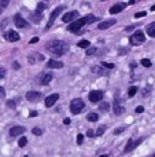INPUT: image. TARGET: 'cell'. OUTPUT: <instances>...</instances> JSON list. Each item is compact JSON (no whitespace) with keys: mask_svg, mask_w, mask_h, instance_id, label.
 Returning a JSON list of instances; mask_svg holds the SVG:
<instances>
[{"mask_svg":"<svg viewBox=\"0 0 155 157\" xmlns=\"http://www.w3.org/2000/svg\"><path fill=\"white\" fill-rule=\"evenodd\" d=\"M47 50H48L51 54L63 55L69 50V46L63 40H51L49 43H47Z\"/></svg>","mask_w":155,"mask_h":157,"instance_id":"cell-1","label":"cell"},{"mask_svg":"<svg viewBox=\"0 0 155 157\" xmlns=\"http://www.w3.org/2000/svg\"><path fill=\"white\" fill-rule=\"evenodd\" d=\"M96 19H98V18H96L95 15H87V17H84V18L76 19L74 22H71V24L69 25V30H70V32H78V30L81 29L84 25L92 24V22H95Z\"/></svg>","mask_w":155,"mask_h":157,"instance_id":"cell-2","label":"cell"},{"mask_svg":"<svg viewBox=\"0 0 155 157\" xmlns=\"http://www.w3.org/2000/svg\"><path fill=\"white\" fill-rule=\"evenodd\" d=\"M84 101L81 99V98H76V99H73L70 102V110L73 114H78L82 112V109H84Z\"/></svg>","mask_w":155,"mask_h":157,"instance_id":"cell-3","label":"cell"},{"mask_svg":"<svg viewBox=\"0 0 155 157\" xmlns=\"http://www.w3.org/2000/svg\"><path fill=\"white\" fill-rule=\"evenodd\" d=\"M144 40H146V36H144V33H143L142 30H136V32L132 35V37H131V43L135 44V46L144 43Z\"/></svg>","mask_w":155,"mask_h":157,"instance_id":"cell-4","label":"cell"},{"mask_svg":"<svg viewBox=\"0 0 155 157\" xmlns=\"http://www.w3.org/2000/svg\"><path fill=\"white\" fill-rule=\"evenodd\" d=\"M65 10V6H59V7H56L54 11L51 13V17H49V21H48V24H47V29H49V28L54 25V21H55V18H56L58 15H59L62 11Z\"/></svg>","mask_w":155,"mask_h":157,"instance_id":"cell-5","label":"cell"},{"mask_svg":"<svg viewBox=\"0 0 155 157\" xmlns=\"http://www.w3.org/2000/svg\"><path fill=\"white\" fill-rule=\"evenodd\" d=\"M41 98H43V94L38 91H29L26 94V99L29 101V102H37Z\"/></svg>","mask_w":155,"mask_h":157,"instance_id":"cell-6","label":"cell"},{"mask_svg":"<svg viewBox=\"0 0 155 157\" xmlns=\"http://www.w3.org/2000/svg\"><path fill=\"white\" fill-rule=\"evenodd\" d=\"M4 39L7 41H18L19 40V35L15 32V30H7V32L4 33Z\"/></svg>","mask_w":155,"mask_h":157,"instance_id":"cell-7","label":"cell"},{"mask_svg":"<svg viewBox=\"0 0 155 157\" xmlns=\"http://www.w3.org/2000/svg\"><path fill=\"white\" fill-rule=\"evenodd\" d=\"M103 98V91H91L89 92V101L92 103H96Z\"/></svg>","mask_w":155,"mask_h":157,"instance_id":"cell-8","label":"cell"},{"mask_svg":"<svg viewBox=\"0 0 155 157\" xmlns=\"http://www.w3.org/2000/svg\"><path fill=\"white\" fill-rule=\"evenodd\" d=\"M59 99V94H51V95H48V97L45 98V106L47 108H51V106H54V103L56 102V101Z\"/></svg>","mask_w":155,"mask_h":157,"instance_id":"cell-9","label":"cell"},{"mask_svg":"<svg viewBox=\"0 0 155 157\" xmlns=\"http://www.w3.org/2000/svg\"><path fill=\"white\" fill-rule=\"evenodd\" d=\"M77 17H78V11H69V13H66L65 15L62 17V21L63 22H71L73 19H76Z\"/></svg>","mask_w":155,"mask_h":157,"instance_id":"cell-10","label":"cell"},{"mask_svg":"<svg viewBox=\"0 0 155 157\" xmlns=\"http://www.w3.org/2000/svg\"><path fill=\"white\" fill-rule=\"evenodd\" d=\"M142 141H143L142 138H140V139H137V141H133V139H129V141H128V144H126V146H125V153L132 152V150H133L135 147H136L137 145H139Z\"/></svg>","mask_w":155,"mask_h":157,"instance_id":"cell-11","label":"cell"},{"mask_svg":"<svg viewBox=\"0 0 155 157\" xmlns=\"http://www.w3.org/2000/svg\"><path fill=\"white\" fill-rule=\"evenodd\" d=\"M14 22H15V25L18 28H29V24H27V22L25 21V19L22 18L19 14H16V15L14 17Z\"/></svg>","mask_w":155,"mask_h":157,"instance_id":"cell-12","label":"cell"},{"mask_svg":"<svg viewBox=\"0 0 155 157\" xmlns=\"http://www.w3.org/2000/svg\"><path fill=\"white\" fill-rule=\"evenodd\" d=\"M23 132H25V127H21V125H16V127H13V128L10 130V135L13 136V138H15V136L22 135Z\"/></svg>","mask_w":155,"mask_h":157,"instance_id":"cell-13","label":"cell"},{"mask_svg":"<svg viewBox=\"0 0 155 157\" xmlns=\"http://www.w3.org/2000/svg\"><path fill=\"white\" fill-rule=\"evenodd\" d=\"M114 24H115V19H110V21H103V22H100V24L98 25V29H100V30L109 29V28H110V26H113Z\"/></svg>","mask_w":155,"mask_h":157,"instance_id":"cell-14","label":"cell"},{"mask_svg":"<svg viewBox=\"0 0 155 157\" xmlns=\"http://www.w3.org/2000/svg\"><path fill=\"white\" fill-rule=\"evenodd\" d=\"M47 65H48V68H51V69H62L63 68V63L59 62V61H55V59H49Z\"/></svg>","mask_w":155,"mask_h":157,"instance_id":"cell-15","label":"cell"},{"mask_svg":"<svg viewBox=\"0 0 155 157\" xmlns=\"http://www.w3.org/2000/svg\"><path fill=\"white\" fill-rule=\"evenodd\" d=\"M113 110H114V113L117 114H121L124 112V109L121 108V105H120V101H118V98L115 97V99H114V105H113Z\"/></svg>","mask_w":155,"mask_h":157,"instance_id":"cell-16","label":"cell"},{"mask_svg":"<svg viewBox=\"0 0 155 157\" xmlns=\"http://www.w3.org/2000/svg\"><path fill=\"white\" fill-rule=\"evenodd\" d=\"M124 7H125V4H124V3L113 6V7L110 8V14H118V13H121V11L124 10Z\"/></svg>","mask_w":155,"mask_h":157,"instance_id":"cell-17","label":"cell"},{"mask_svg":"<svg viewBox=\"0 0 155 157\" xmlns=\"http://www.w3.org/2000/svg\"><path fill=\"white\" fill-rule=\"evenodd\" d=\"M92 72H93V73H96V75H100V76H103V75H107V71L103 68V66H93Z\"/></svg>","mask_w":155,"mask_h":157,"instance_id":"cell-18","label":"cell"},{"mask_svg":"<svg viewBox=\"0 0 155 157\" xmlns=\"http://www.w3.org/2000/svg\"><path fill=\"white\" fill-rule=\"evenodd\" d=\"M41 18H43V13H40V11H34V13L32 14V19L36 24H38V22L41 21Z\"/></svg>","mask_w":155,"mask_h":157,"instance_id":"cell-19","label":"cell"},{"mask_svg":"<svg viewBox=\"0 0 155 157\" xmlns=\"http://www.w3.org/2000/svg\"><path fill=\"white\" fill-rule=\"evenodd\" d=\"M52 78H54L52 73H45V75L43 76V78H41V84H43V86H47V84H48L49 81L52 80Z\"/></svg>","mask_w":155,"mask_h":157,"instance_id":"cell-20","label":"cell"},{"mask_svg":"<svg viewBox=\"0 0 155 157\" xmlns=\"http://www.w3.org/2000/svg\"><path fill=\"white\" fill-rule=\"evenodd\" d=\"M147 33L150 37H155V22H151L147 26Z\"/></svg>","mask_w":155,"mask_h":157,"instance_id":"cell-21","label":"cell"},{"mask_svg":"<svg viewBox=\"0 0 155 157\" xmlns=\"http://www.w3.org/2000/svg\"><path fill=\"white\" fill-rule=\"evenodd\" d=\"M87 119H88V121H91V123H95V121H98V119H99V114L98 113H89L87 116Z\"/></svg>","mask_w":155,"mask_h":157,"instance_id":"cell-22","label":"cell"},{"mask_svg":"<svg viewBox=\"0 0 155 157\" xmlns=\"http://www.w3.org/2000/svg\"><path fill=\"white\" fill-rule=\"evenodd\" d=\"M77 46H78L80 48H87L88 50V47H89V41H88V40H82V41H80Z\"/></svg>","mask_w":155,"mask_h":157,"instance_id":"cell-23","label":"cell"},{"mask_svg":"<svg viewBox=\"0 0 155 157\" xmlns=\"http://www.w3.org/2000/svg\"><path fill=\"white\" fill-rule=\"evenodd\" d=\"M26 144H27V139L25 138V136H22V138L18 141V146H19V147H23V146H26Z\"/></svg>","mask_w":155,"mask_h":157,"instance_id":"cell-24","label":"cell"},{"mask_svg":"<svg viewBox=\"0 0 155 157\" xmlns=\"http://www.w3.org/2000/svg\"><path fill=\"white\" fill-rule=\"evenodd\" d=\"M142 65L146 66V68H151V61L147 59V58H144V59H142Z\"/></svg>","mask_w":155,"mask_h":157,"instance_id":"cell-25","label":"cell"},{"mask_svg":"<svg viewBox=\"0 0 155 157\" xmlns=\"http://www.w3.org/2000/svg\"><path fill=\"white\" fill-rule=\"evenodd\" d=\"M109 109H110V105H109V103H106V102L100 103V110H102V112H107Z\"/></svg>","mask_w":155,"mask_h":157,"instance_id":"cell-26","label":"cell"},{"mask_svg":"<svg viewBox=\"0 0 155 157\" xmlns=\"http://www.w3.org/2000/svg\"><path fill=\"white\" fill-rule=\"evenodd\" d=\"M32 134H34V135H41V134H43V130H41V128H38V127H34L32 130Z\"/></svg>","mask_w":155,"mask_h":157,"instance_id":"cell-27","label":"cell"},{"mask_svg":"<svg viewBox=\"0 0 155 157\" xmlns=\"http://www.w3.org/2000/svg\"><path fill=\"white\" fill-rule=\"evenodd\" d=\"M106 131V127L104 125H100V127L98 128V131H96V135L98 136H100V135H103V132Z\"/></svg>","mask_w":155,"mask_h":157,"instance_id":"cell-28","label":"cell"},{"mask_svg":"<svg viewBox=\"0 0 155 157\" xmlns=\"http://www.w3.org/2000/svg\"><path fill=\"white\" fill-rule=\"evenodd\" d=\"M45 8H47L45 3H38L37 4V11H40V13H43V10H45Z\"/></svg>","mask_w":155,"mask_h":157,"instance_id":"cell-29","label":"cell"},{"mask_svg":"<svg viewBox=\"0 0 155 157\" xmlns=\"http://www.w3.org/2000/svg\"><path fill=\"white\" fill-rule=\"evenodd\" d=\"M136 92H137V87H131L129 91H128V94H129V97H133Z\"/></svg>","mask_w":155,"mask_h":157,"instance_id":"cell-30","label":"cell"},{"mask_svg":"<svg viewBox=\"0 0 155 157\" xmlns=\"http://www.w3.org/2000/svg\"><path fill=\"white\" fill-rule=\"evenodd\" d=\"M82 141H84V135H82V134H78V135H77V144L81 145Z\"/></svg>","mask_w":155,"mask_h":157,"instance_id":"cell-31","label":"cell"},{"mask_svg":"<svg viewBox=\"0 0 155 157\" xmlns=\"http://www.w3.org/2000/svg\"><path fill=\"white\" fill-rule=\"evenodd\" d=\"M142 17H146V11H139L135 14V18H142Z\"/></svg>","mask_w":155,"mask_h":157,"instance_id":"cell-32","label":"cell"},{"mask_svg":"<svg viewBox=\"0 0 155 157\" xmlns=\"http://www.w3.org/2000/svg\"><path fill=\"white\" fill-rule=\"evenodd\" d=\"M102 66H103V68H106V69H113V68H114V65H113V63H107V62H103V63H102Z\"/></svg>","mask_w":155,"mask_h":157,"instance_id":"cell-33","label":"cell"},{"mask_svg":"<svg viewBox=\"0 0 155 157\" xmlns=\"http://www.w3.org/2000/svg\"><path fill=\"white\" fill-rule=\"evenodd\" d=\"M95 51H96L95 47H91L89 50H87V55H92V54H95Z\"/></svg>","mask_w":155,"mask_h":157,"instance_id":"cell-34","label":"cell"},{"mask_svg":"<svg viewBox=\"0 0 155 157\" xmlns=\"http://www.w3.org/2000/svg\"><path fill=\"white\" fill-rule=\"evenodd\" d=\"M7 106L11 109H14L15 108V102H14V101H7Z\"/></svg>","mask_w":155,"mask_h":157,"instance_id":"cell-35","label":"cell"},{"mask_svg":"<svg viewBox=\"0 0 155 157\" xmlns=\"http://www.w3.org/2000/svg\"><path fill=\"white\" fill-rule=\"evenodd\" d=\"M5 76V69L4 68H0V78H3Z\"/></svg>","mask_w":155,"mask_h":157,"instance_id":"cell-36","label":"cell"},{"mask_svg":"<svg viewBox=\"0 0 155 157\" xmlns=\"http://www.w3.org/2000/svg\"><path fill=\"white\" fill-rule=\"evenodd\" d=\"M121 132H124V128H122V127H121V128H117V130L114 131L115 135H118V134H121Z\"/></svg>","mask_w":155,"mask_h":157,"instance_id":"cell-37","label":"cell"},{"mask_svg":"<svg viewBox=\"0 0 155 157\" xmlns=\"http://www.w3.org/2000/svg\"><path fill=\"white\" fill-rule=\"evenodd\" d=\"M142 112H144V108H143V106H139V108H136V113H142Z\"/></svg>","mask_w":155,"mask_h":157,"instance_id":"cell-38","label":"cell"},{"mask_svg":"<svg viewBox=\"0 0 155 157\" xmlns=\"http://www.w3.org/2000/svg\"><path fill=\"white\" fill-rule=\"evenodd\" d=\"M0 97H5V91L3 87H0Z\"/></svg>","mask_w":155,"mask_h":157,"instance_id":"cell-39","label":"cell"},{"mask_svg":"<svg viewBox=\"0 0 155 157\" xmlns=\"http://www.w3.org/2000/svg\"><path fill=\"white\" fill-rule=\"evenodd\" d=\"M38 41V37H33L32 40H30V44H33V43H37Z\"/></svg>","mask_w":155,"mask_h":157,"instance_id":"cell-40","label":"cell"},{"mask_svg":"<svg viewBox=\"0 0 155 157\" xmlns=\"http://www.w3.org/2000/svg\"><path fill=\"white\" fill-rule=\"evenodd\" d=\"M14 69H19V63L18 62H14Z\"/></svg>","mask_w":155,"mask_h":157,"instance_id":"cell-41","label":"cell"},{"mask_svg":"<svg viewBox=\"0 0 155 157\" xmlns=\"http://www.w3.org/2000/svg\"><path fill=\"white\" fill-rule=\"evenodd\" d=\"M87 135H88V136H93V132H92V131H91V130H88Z\"/></svg>","mask_w":155,"mask_h":157,"instance_id":"cell-42","label":"cell"},{"mask_svg":"<svg viewBox=\"0 0 155 157\" xmlns=\"http://www.w3.org/2000/svg\"><path fill=\"white\" fill-rule=\"evenodd\" d=\"M63 123H65V124H70V119H65Z\"/></svg>","mask_w":155,"mask_h":157,"instance_id":"cell-43","label":"cell"},{"mask_svg":"<svg viewBox=\"0 0 155 157\" xmlns=\"http://www.w3.org/2000/svg\"><path fill=\"white\" fill-rule=\"evenodd\" d=\"M34 116H37V112H32L30 113V117H34Z\"/></svg>","mask_w":155,"mask_h":157,"instance_id":"cell-44","label":"cell"},{"mask_svg":"<svg viewBox=\"0 0 155 157\" xmlns=\"http://www.w3.org/2000/svg\"><path fill=\"white\" fill-rule=\"evenodd\" d=\"M151 11H155V4L153 6V7H151Z\"/></svg>","mask_w":155,"mask_h":157,"instance_id":"cell-45","label":"cell"},{"mask_svg":"<svg viewBox=\"0 0 155 157\" xmlns=\"http://www.w3.org/2000/svg\"><path fill=\"white\" fill-rule=\"evenodd\" d=\"M100 157H109V156H107V155H102Z\"/></svg>","mask_w":155,"mask_h":157,"instance_id":"cell-46","label":"cell"},{"mask_svg":"<svg viewBox=\"0 0 155 157\" xmlns=\"http://www.w3.org/2000/svg\"><path fill=\"white\" fill-rule=\"evenodd\" d=\"M151 157H155V155H153V156H151Z\"/></svg>","mask_w":155,"mask_h":157,"instance_id":"cell-47","label":"cell"},{"mask_svg":"<svg viewBox=\"0 0 155 157\" xmlns=\"http://www.w3.org/2000/svg\"><path fill=\"white\" fill-rule=\"evenodd\" d=\"M25 157H27V156H25Z\"/></svg>","mask_w":155,"mask_h":157,"instance_id":"cell-48","label":"cell"}]
</instances>
